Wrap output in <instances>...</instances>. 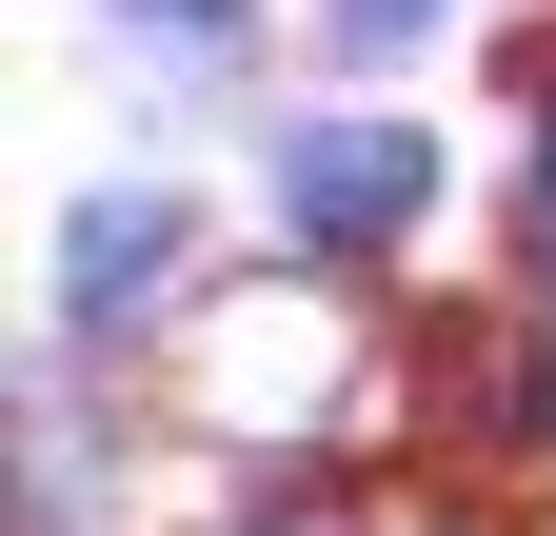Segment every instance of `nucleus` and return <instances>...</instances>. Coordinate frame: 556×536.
<instances>
[{
	"mask_svg": "<svg viewBox=\"0 0 556 536\" xmlns=\"http://www.w3.org/2000/svg\"><path fill=\"white\" fill-rule=\"evenodd\" d=\"M100 21H119L139 60H160V80H219V60L258 40V0H100Z\"/></svg>",
	"mask_w": 556,
	"mask_h": 536,
	"instance_id": "obj_4",
	"label": "nucleus"
},
{
	"mask_svg": "<svg viewBox=\"0 0 556 536\" xmlns=\"http://www.w3.org/2000/svg\"><path fill=\"white\" fill-rule=\"evenodd\" d=\"M417 199H438V140H417V119H278V219L318 258L417 239Z\"/></svg>",
	"mask_w": 556,
	"mask_h": 536,
	"instance_id": "obj_1",
	"label": "nucleus"
},
{
	"mask_svg": "<svg viewBox=\"0 0 556 536\" xmlns=\"http://www.w3.org/2000/svg\"><path fill=\"white\" fill-rule=\"evenodd\" d=\"M199 397H219L258 457H299V437H318V397H338V339H318L299 298H219V339H199Z\"/></svg>",
	"mask_w": 556,
	"mask_h": 536,
	"instance_id": "obj_2",
	"label": "nucleus"
},
{
	"mask_svg": "<svg viewBox=\"0 0 556 536\" xmlns=\"http://www.w3.org/2000/svg\"><path fill=\"white\" fill-rule=\"evenodd\" d=\"M80 477H100V418H80L60 378H21V516H60Z\"/></svg>",
	"mask_w": 556,
	"mask_h": 536,
	"instance_id": "obj_5",
	"label": "nucleus"
},
{
	"mask_svg": "<svg viewBox=\"0 0 556 536\" xmlns=\"http://www.w3.org/2000/svg\"><path fill=\"white\" fill-rule=\"evenodd\" d=\"M517 239L556 258V100H536V159H517Z\"/></svg>",
	"mask_w": 556,
	"mask_h": 536,
	"instance_id": "obj_7",
	"label": "nucleus"
},
{
	"mask_svg": "<svg viewBox=\"0 0 556 536\" xmlns=\"http://www.w3.org/2000/svg\"><path fill=\"white\" fill-rule=\"evenodd\" d=\"M179 199L160 179H100L80 219H60V318H80V339H139V318H160V279H179Z\"/></svg>",
	"mask_w": 556,
	"mask_h": 536,
	"instance_id": "obj_3",
	"label": "nucleus"
},
{
	"mask_svg": "<svg viewBox=\"0 0 556 536\" xmlns=\"http://www.w3.org/2000/svg\"><path fill=\"white\" fill-rule=\"evenodd\" d=\"M318 21H338V40L378 60V40H417V21H457V0H318Z\"/></svg>",
	"mask_w": 556,
	"mask_h": 536,
	"instance_id": "obj_6",
	"label": "nucleus"
}]
</instances>
